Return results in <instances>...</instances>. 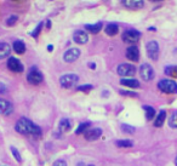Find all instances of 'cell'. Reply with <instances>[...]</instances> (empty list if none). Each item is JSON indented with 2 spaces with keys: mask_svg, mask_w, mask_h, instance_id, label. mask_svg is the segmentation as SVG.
<instances>
[{
  "mask_svg": "<svg viewBox=\"0 0 177 166\" xmlns=\"http://www.w3.org/2000/svg\"><path fill=\"white\" fill-rule=\"evenodd\" d=\"M16 131L23 135H33V136H39L41 135V129L35 125L33 121L28 120L27 118H21L15 126Z\"/></svg>",
  "mask_w": 177,
  "mask_h": 166,
  "instance_id": "obj_1",
  "label": "cell"
},
{
  "mask_svg": "<svg viewBox=\"0 0 177 166\" xmlns=\"http://www.w3.org/2000/svg\"><path fill=\"white\" fill-rule=\"evenodd\" d=\"M79 81V77L77 74L69 73V74H64L60 78V84L62 85V87L64 88H73L75 87V85Z\"/></svg>",
  "mask_w": 177,
  "mask_h": 166,
  "instance_id": "obj_2",
  "label": "cell"
},
{
  "mask_svg": "<svg viewBox=\"0 0 177 166\" xmlns=\"http://www.w3.org/2000/svg\"><path fill=\"white\" fill-rule=\"evenodd\" d=\"M158 87L165 93H177V84L170 79H163L158 83Z\"/></svg>",
  "mask_w": 177,
  "mask_h": 166,
  "instance_id": "obj_3",
  "label": "cell"
},
{
  "mask_svg": "<svg viewBox=\"0 0 177 166\" xmlns=\"http://www.w3.org/2000/svg\"><path fill=\"white\" fill-rule=\"evenodd\" d=\"M141 33L137 32L136 29H127L123 33V40L126 44H135L140 40Z\"/></svg>",
  "mask_w": 177,
  "mask_h": 166,
  "instance_id": "obj_4",
  "label": "cell"
},
{
  "mask_svg": "<svg viewBox=\"0 0 177 166\" xmlns=\"http://www.w3.org/2000/svg\"><path fill=\"white\" fill-rule=\"evenodd\" d=\"M116 72H118V74H119L120 77H131V75H135L136 68H135V66H132V64L123 63V64H120V66L118 67Z\"/></svg>",
  "mask_w": 177,
  "mask_h": 166,
  "instance_id": "obj_5",
  "label": "cell"
},
{
  "mask_svg": "<svg viewBox=\"0 0 177 166\" xmlns=\"http://www.w3.org/2000/svg\"><path fill=\"white\" fill-rule=\"evenodd\" d=\"M147 54H148V57L153 61H157L158 57H159V44L154 40L149 41L147 44Z\"/></svg>",
  "mask_w": 177,
  "mask_h": 166,
  "instance_id": "obj_6",
  "label": "cell"
},
{
  "mask_svg": "<svg viewBox=\"0 0 177 166\" xmlns=\"http://www.w3.org/2000/svg\"><path fill=\"white\" fill-rule=\"evenodd\" d=\"M80 55H82L80 50L73 47V49H69V50H67V51L64 52V55H63V60H64L66 62H68V63H72V62L77 61V60L80 57Z\"/></svg>",
  "mask_w": 177,
  "mask_h": 166,
  "instance_id": "obj_7",
  "label": "cell"
},
{
  "mask_svg": "<svg viewBox=\"0 0 177 166\" xmlns=\"http://www.w3.org/2000/svg\"><path fill=\"white\" fill-rule=\"evenodd\" d=\"M140 74H141V78L146 81H149L154 78V71H153L152 66H149V64H142L140 68Z\"/></svg>",
  "mask_w": 177,
  "mask_h": 166,
  "instance_id": "obj_8",
  "label": "cell"
},
{
  "mask_svg": "<svg viewBox=\"0 0 177 166\" xmlns=\"http://www.w3.org/2000/svg\"><path fill=\"white\" fill-rule=\"evenodd\" d=\"M7 68L11 71V72H15V73H22L24 67L23 64L15 57H10L7 60Z\"/></svg>",
  "mask_w": 177,
  "mask_h": 166,
  "instance_id": "obj_9",
  "label": "cell"
},
{
  "mask_svg": "<svg viewBox=\"0 0 177 166\" xmlns=\"http://www.w3.org/2000/svg\"><path fill=\"white\" fill-rule=\"evenodd\" d=\"M27 80H28V83H30L32 85H39V84L43 81V74L40 72H38L35 68H33L28 73Z\"/></svg>",
  "mask_w": 177,
  "mask_h": 166,
  "instance_id": "obj_10",
  "label": "cell"
},
{
  "mask_svg": "<svg viewBox=\"0 0 177 166\" xmlns=\"http://www.w3.org/2000/svg\"><path fill=\"white\" fill-rule=\"evenodd\" d=\"M73 40L79 45H84L88 41V34L84 30H77L73 34Z\"/></svg>",
  "mask_w": 177,
  "mask_h": 166,
  "instance_id": "obj_11",
  "label": "cell"
},
{
  "mask_svg": "<svg viewBox=\"0 0 177 166\" xmlns=\"http://www.w3.org/2000/svg\"><path fill=\"white\" fill-rule=\"evenodd\" d=\"M126 57L132 62H137L140 60V51H138L137 46H135V45L129 46L126 49Z\"/></svg>",
  "mask_w": 177,
  "mask_h": 166,
  "instance_id": "obj_12",
  "label": "cell"
},
{
  "mask_svg": "<svg viewBox=\"0 0 177 166\" xmlns=\"http://www.w3.org/2000/svg\"><path fill=\"white\" fill-rule=\"evenodd\" d=\"M12 112H13V105L9 101H6L4 98H0V114L10 115Z\"/></svg>",
  "mask_w": 177,
  "mask_h": 166,
  "instance_id": "obj_13",
  "label": "cell"
},
{
  "mask_svg": "<svg viewBox=\"0 0 177 166\" xmlns=\"http://www.w3.org/2000/svg\"><path fill=\"white\" fill-rule=\"evenodd\" d=\"M101 135H102L101 129H92V130H88L85 132V138L88 141H96L101 137Z\"/></svg>",
  "mask_w": 177,
  "mask_h": 166,
  "instance_id": "obj_14",
  "label": "cell"
},
{
  "mask_svg": "<svg viewBox=\"0 0 177 166\" xmlns=\"http://www.w3.org/2000/svg\"><path fill=\"white\" fill-rule=\"evenodd\" d=\"M11 52V46L7 43H0V60L6 58Z\"/></svg>",
  "mask_w": 177,
  "mask_h": 166,
  "instance_id": "obj_15",
  "label": "cell"
},
{
  "mask_svg": "<svg viewBox=\"0 0 177 166\" xmlns=\"http://www.w3.org/2000/svg\"><path fill=\"white\" fill-rule=\"evenodd\" d=\"M12 47H13L15 52L18 54V55H22V54H24V51H26V44H24V41H22V40H16V41L13 43Z\"/></svg>",
  "mask_w": 177,
  "mask_h": 166,
  "instance_id": "obj_16",
  "label": "cell"
},
{
  "mask_svg": "<svg viewBox=\"0 0 177 166\" xmlns=\"http://www.w3.org/2000/svg\"><path fill=\"white\" fill-rule=\"evenodd\" d=\"M123 4L127 7H132V9H140V7H143L144 2L142 0H125L123 1Z\"/></svg>",
  "mask_w": 177,
  "mask_h": 166,
  "instance_id": "obj_17",
  "label": "cell"
},
{
  "mask_svg": "<svg viewBox=\"0 0 177 166\" xmlns=\"http://www.w3.org/2000/svg\"><path fill=\"white\" fill-rule=\"evenodd\" d=\"M104 30H106V34H108L109 36H114V35L118 34L119 27H118V24H115V23H109V24L106 27Z\"/></svg>",
  "mask_w": 177,
  "mask_h": 166,
  "instance_id": "obj_18",
  "label": "cell"
},
{
  "mask_svg": "<svg viewBox=\"0 0 177 166\" xmlns=\"http://www.w3.org/2000/svg\"><path fill=\"white\" fill-rule=\"evenodd\" d=\"M120 84L124 85V86H127V87H131V88H137L140 87V83L138 80L136 79H121Z\"/></svg>",
  "mask_w": 177,
  "mask_h": 166,
  "instance_id": "obj_19",
  "label": "cell"
},
{
  "mask_svg": "<svg viewBox=\"0 0 177 166\" xmlns=\"http://www.w3.org/2000/svg\"><path fill=\"white\" fill-rule=\"evenodd\" d=\"M102 27H103L102 22H98V23H95V24H86L85 29L88 32H90V33H92V34H96V33H98L102 29Z\"/></svg>",
  "mask_w": 177,
  "mask_h": 166,
  "instance_id": "obj_20",
  "label": "cell"
},
{
  "mask_svg": "<svg viewBox=\"0 0 177 166\" xmlns=\"http://www.w3.org/2000/svg\"><path fill=\"white\" fill-rule=\"evenodd\" d=\"M165 119H166V113H165V110H160L159 114L157 115L154 126H155V127H161L163 124H164V121H165Z\"/></svg>",
  "mask_w": 177,
  "mask_h": 166,
  "instance_id": "obj_21",
  "label": "cell"
},
{
  "mask_svg": "<svg viewBox=\"0 0 177 166\" xmlns=\"http://www.w3.org/2000/svg\"><path fill=\"white\" fill-rule=\"evenodd\" d=\"M71 127H72V124H71V121H69L68 119H62V120L60 121L58 130H60L61 132H67V131L71 130Z\"/></svg>",
  "mask_w": 177,
  "mask_h": 166,
  "instance_id": "obj_22",
  "label": "cell"
},
{
  "mask_svg": "<svg viewBox=\"0 0 177 166\" xmlns=\"http://www.w3.org/2000/svg\"><path fill=\"white\" fill-rule=\"evenodd\" d=\"M164 73L166 75H169V77L177 78V66H168V67H165Z\"/></svg>",
  "mask_w": 177,
  "mask_h": 166,
  "instance_id": "obj_23",
  "label": "cell"
},
{
  "mask_svg": "<svg viewBox=\"0 0 177 166\" xmlns=\"http://www.w3.org/2000/svg\"><path fill=\"white\" fill-rule=\"evenodd\" d=\"M118 147H121V148H127V147H132L134 146V142L130 141V140H119L115 142Z\"/></svg>",
  "mask_w": 177,
  "mask_h": 166,
  "instance_id": "obj_24",
  "label": "cell"
},
{
  "mask_svg": "<svg viewBox=\"0 0 177 166\" xmlns=\"http://www.w3.org/2000/svg\"><path fill=\"white\" fill-rule=\"evenodd\" d=\"M88 127H90V123H82V124H79L78 129L75 130V133L77 135L84 133V132H86V130H88Z\"/></svg>",
  "mask_w": 177,
  "mask_h": 166,
  "instance_id": "obj_25",
  "label": "cell"
},
{
  "mask_svg": "<svg viewBox=\"0 0 177 166\" xmlns=\"http://www.w3.org/2000/svg\"><path fill=\"white\" fill-rule=\"evenodd\" d=\"M144 110H146V116H147V120H152L155 115V110L152 108V107H144Z\"/></svg>",
  "mask_w": 177,
  "mask_h": 166,
  "instance_id": "obj_26",
  "label": "cell"
},
{
  "mask_svg": "<svg viewBox=\"0 0 177 166\" xmlns=\"http://www.w3.org/2000/svg\"><path fill=\"white\" fill-rule=\"evenodd\" d=\"M169 125L172 129H177V112H175L174 114H171V116L169 119Z\"/></svg>",
  "mask_w": 177,
  "mask_h": 166,
  "instance_id": "obj_27",
  "label": "cell"
},
{
  "mask_svg": "<svg viewBox=\"0 0 177 166\" xmlns=\"http://www.w3.org/2000/svg\"><path fill=\"white\" fill-rule=\"evenodd\" d=\"M121 130H123V132L130 133V135L135 132V127H132V126H130V125H127V124H123V125H121Z\"/></svg>",
  "mask_w": 177,
  "mask_h": 166,
  "instance_id": "obj_28",
  "label": "cell"
},
{
  "mask_svg": "<svg viewBox=\"0 0 177 166\" xmlns=\"http://www.w3.org/2000/svg\"><path fill=\"white\" fill-rule=\"evenodd\" d=\"M17 19H18V16L12 15V16H10V17L6 19V24H7V26H13V24L17 22Z\"/></svg>",
  "mask_w": 177,
  "mask_h": 166,
  "instance_id": "obj_29",
  "label": "cell"
},
{
  "mask_svg": "<svg viewBox=\"0 0 177 166\" xmlns=\"http://www.w3.org/2000/svg\"><path fill=\"white\" fill-rule=\"evenodd\" d=\"M41 28H43V23H39V24L36 26V28H35V30L30 33V35H32V36H34V38H36V36L39 35V33H40V30H41Z\"/></svg>",
  "mask_w": 177,
  "mask_h": 166,
  "instance_id": "obj_30",
  "label": "cell"
},
{
  "mask_svg": "<svg viewBox=\"0 0 177 166\" xmlns=\"http://www.w3.org/2000/svg\"><path fill=\"white\" fill-rule=\"evenodd\" d=\"M11 152H12V154H13V157H15V159L17 160V161H21V155H19V153H18V150L15 148V147H11Z\"/></svg>",
  "mask_w": 177,
  "mask_h": 166,
  "instance_id": "obj_31",
  "label": "cell"
},
{
  "mask_svg": "<svg viewBox=\"0 0 177 166\" xmlns=\"http://www.w3.org/2000/svg\"><path fill=\"white\" fill-rule=\"evenodd\" d=\"M78 90H79V91H90V90H92V85L85 84V85H83V86H78Z\"/></svg>",
  "mask_w": 177,
  "mask_h": 166,
  "instance_id": "obj_32",
  "label": "cell"
},
{
  "mask_svg": "<svg viewBox=\"0 0 177 166\" xmlns=\"http://www.w3.org/2000/svg\"><path fill=\"white\" fill-rule=\"evenodd\" d=\"M52 166H67V164H66L64 160H57V161L54 163V165Z\"/></svg>",
  "mask_w": 177,
  "mask_h": 166,
  "instance_id": "obj_33",
  "label": "cell"
},
{
  "mask_svg": "<svg viewBox=\"0 0 177 166\" xmlns=\"http://www.w3.org/2000/svg\"><path fill=\"white\" fill-rule=\"evenodd\" d=\"M120 93H121V95H125V96H127V95H129V96H135V93H134V92H129V91H123V90L120 91Z\"/></svg>",
  "mask_w": 177,
  "mask_h": 166,
  "instance_id": "obj_34",
  "label": "cell"
},
{
  "mask_svg": "<svg viewBox=\"0 0 177 166\" xmlns=\"http://www.w3.org/2000/svg\"><path fill=\"white\" fill-rule=\"evenodd\" d=\"M78 166H93V165H86V164H84V163H79Z\"/></svg>",
  "mask_w": 177,
  "mask_h": 166,
  "instance_id": "obj_35",
  "label": "cell"
},
{
  "mask_svg": "<svg viewBox=\"0 0 177 166\" xmlns=\"http://www.w3.org/2000/svg\"><path fill=\"white\" fill-rule=\"evenodd\" d=\"M47 50H49V51H52V50H54V47H52V45H50V46L47 47Z\"/></svg>",
  "mask_w": 177,
  "mask_h": 166,
  "instance_id": "obj_36",
  "label": "cell"
},
{
  "mask_svg": "<svg viewBox=\"0 0 177 166\" xmlns=\"http://www.w3.org/2000/svg\"><path fill=\"white\" fill-rule=\"evenodd\" d=\"M90 67H91V69H95V63H91Z\"/></svg>",
  "mask_w": 177,
  "mask_h": 166,
  "instance_id": "obj_37",
  "label": "cell"
},
{
  "mask_svg": "<svg viewBox=\"0 0 177 166\" xmlns=\"http://www.w3.org/2000/svg\"><path fill=\"white\" fill-rule=\"evenodd\" d=\"M175 164H176V166H177V158H176V160H175Z\"/></svg>",
  "mask_w": 177,
  "mask_h": 166,
  "instance_id": "obj_38",
  "label": "cell"
}]
</instances>
